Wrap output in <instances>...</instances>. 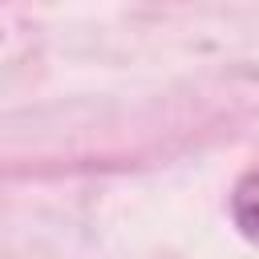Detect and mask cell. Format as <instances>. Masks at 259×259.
<instances>
[{"label": "cell", "mask_w": 259, "mask_h": 259, "mask_svg": "<svg viewBox=\"0 0 259 259\" xmlns=\"http://www.w3.org/2000/svg\"><path fill=\"white\" fill-rule=\"evenodd\" d=\"M231 219H235V227L251 243H259V174H247L235 186V194H231Z\"/></svg>", "instance_id": "6da1fadb"}]
</instances>
